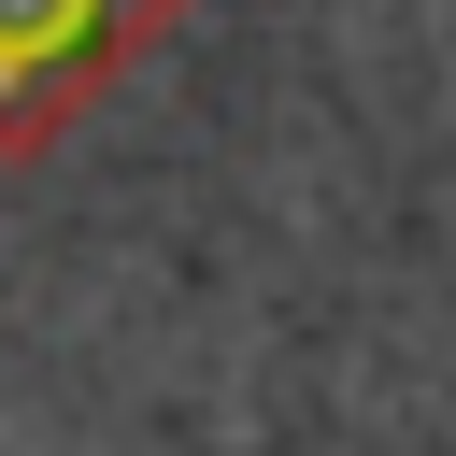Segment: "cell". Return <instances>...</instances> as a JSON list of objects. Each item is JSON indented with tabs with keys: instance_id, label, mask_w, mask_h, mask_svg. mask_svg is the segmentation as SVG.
I'll list each match as a JSON object with an SVG mask.
<instances>
[{
	"instance_id": "obj_1",
	"label": "cell",
	"mask_w": 456,
	"mask_h": 456,
	"mask_svg": "<svg viewBox=\"0 0 456 456\" xmlns=\"http://www.w3.org/2000/svg\"><path fill=\"white\" fill-rule=\"evenodd\" d=\"M200 0H0V171L86 128Z\"/></svg>"
}]
</instances>
